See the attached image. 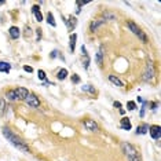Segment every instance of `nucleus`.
Here are the masks:
<instances>
[{
	"label": "nucleus",
	"instance_id": "nucleus-1",
	"mask_svg": "<svg viewBox=\"0 0 161 161\" xmlns=\"http://www.w3.org/2000/svg\"><path fill=\"white\" fill-rule=\"evenodd\" d=\"M3 135H4V138L8 140V142L11 143V145L14 146L15 149H18L19 151H23V153H28L29 151V147H28V145H26L23 140L19 138V136H17L13 132V131L10 130V128H7V127H3Z\"/></svg>",
	"mask_w": 161,
	"mask_h": 161
},
{
	"label": "nucleus",
	"instance_id": "nucleus-2",
	"mask_svg": "<svg viewBox=\"0 0 161 161\" xmlns=\"http://www.w3.org/2000/svg\"><path fill=\"white\" fill-rule=\"evenodd\" d=\"M127 25H128V28H130V30L132 32V33L135 34V36H138L139 39L143 42V43H147V36H146V34H145V32H143L142 29H140L139 26L135 23V22H134V21H128Z\"/></svg>",
	"mask_w": 161,
	"mask_h": 161
},
{
	"label": "nucleus",
	"instance_id": "nucleus-3",
	"mask_svg": "<svg viewBox=\"0 0 161 161\" xmlns=\"http://www.w3.org/2000/svg\"><path fill=\"white\" fill-rule=\"evenodd\" d=\"M123 153H125V156L128 157V159H135V157H138V151H136V149L134 147L131 143H123Z\"/></svg>",
	"mask_w": 161,
	"mask_h": 161
},
{
	"label": "nucleus",
	"instance_id": "nucleus-4",
	"mask_svg": "<svg viewBox=\"0 0 161 161\" xmlns=\"http://www.w3.org/2000/svg\"><path fill=\"white\" fill-rule=\"evenodd\" d=\"M25 102L29 107H33V109L40 106V99L37 98V95H34V94H29L28 98L25 99Z\"/></svg>",
	"mask_w": 161,
	"mask_h": 161
},
{
	"label": "nucleus",
	"instance_id": "nucleus-5",
	"mask_svg": "<svg viewBox=\"0 0 161 161\" xmlns=\"http://www.w3.org/2000/svg\"><path fill=\"white\" fill-rule=\"evenodd\" d=\"M14 94H15V99L17 101H25L29 95V91L23 87H18V88L14 90Z\"/></svg>",
	"mask_w": 161,
	"mask_h": 161
},
{
	"label": "nucleus",
	"instance_id": "nucleus-6",
	"mask_svg": "<svg viewBox=\"0 0 161 161\" xmlns=\"http://www.w3.org/2000/svg\"><path fill=\"white\" fill-rule=\"evenodd\" d=\"M154 76V66L151 62H147V66H146V72L143 73V80L145 81H149L151 80Z\"/></svg>",
	"mask_w": 161,
	"mask_h": 161
},
{
	"label": "nucleus",
	"instance_id": "nucleus-7",
	"mask_svg": "<svg viewBox=\"0 0 161 161\" xmlns=\"http://www.w3.org/2000/svg\"><path fill=\"white\" fill-rule=\"evenodd\" d=\"M149 134H150V136L153 139L159 140L160 136H161V127L160 125H151V127H149Z\"/></svg>",
	"mask_w": 161,
	"mask_h": 161
},
{
	"label": "nucleus",
	"instance_id": "nucleus-8",
	"mask_svg": "<svg viewBox=\"0 0 161 161\" xmlns=\"http://www.w3.org/2000/svg\"><path fill=\"white\" fill-rule=\"evenodd\" d=\"M84 127L87 128L88 131H91V132H98L99 131V127H98V124H96L94 120H84Z\"/></svg>",
	"mask_w": 161,
	"mask_h": 161
},
{
	"label": "nucleus",
	"instance_id": "nucleus-9",
	"mask_svg": "<svg viewBox=\"0 0 161 161\" xmlns=\"http://www.w3.org/2000/svg\"><path fill=\"white\" fill-rule=\"evenodd\" d=\"M62 18H63V17H62ZM63 21H65L66 26H68V30H69V32H72L73 29H74L76 26H77V18H76L74 15H70L69 18H68V21H66V19L63 18Z\"/></svg>",
	"mask_w": 161,
	"mask_h": 161
},
{
	"label": "nucleus",
	"instance_id": "nucleus-10",
	"mask_svg": "<svg viewBox=\"0 0 161 161\" xmlns=\"http://www.w3.org/2000/svg\"><path fill=\"white\" fill-rule=\"evenodd\" d=\"M103 57H105V47L101 46L98 50V52H96V55H95V61L99 66L103 65Z\"/></svg>",
	"mask_w": 161,
	"mask_h": 161
},
{
	"label": "nucleus",
	"instance_id": "nucleus-11",
	"mask_svg": "<svg viewBox=\"0 0 161 161\" xmlns=\"http://www.w3.org/2000/svg\"><path fill=\"white\" fill-rule=\"evenodd\" d=\"M32 14L34 15V18H36L37 22H42L43 21V14H42V10H40V7L37 4H34L33 7H32Z\"/></svg>",
	"mask_w": 161,
	"mask_h": 161
},
{
	"label": "nucleus",
	"instance_id": "nucleus-12",
	"mask_svg": "<svg viewBox=\"0 0 161 161\" xmlns=\"http://www.w3.org/2000/svg\"><path fill=\"white\" fill-rule=\"evenodd\" d=\"M8 34H10V37L13 40H17L21 36V30H19V28H17V26H11V28L8 29Z\"/></svg>",
	"mask_w": 161,
	"mask_h": 161
},
{
	"label": "nucleus",
	"instance_id": "nucleus-13",
	"mask_svg": "<svg viewBox=\"0 0 161 161\" xmlns=\"http://www.w3.org/2000/svg\"><path fill=\"white\" fill-rule=\"evenodd\" d=\"M120 127H121L123 130H125V131H131V128H132V124H131L130 119H127V117H123L121 121H120Z\"/></svg>",
	"mask_w": 161,
	"mask_h": 161
},
{
	"label": "nucleus",
	"instance_id": "nucleus-14",
	"mask_svg": "<svg viewBox=\"0 0 161 161\" xmlns=\"http://www.w3.org/2000/svg\"><path fill=\"white\" fill-rule=\"evenodd\" d=\"M105 22H106L105 19H95V21H92L91 25H90V30H91V32H95L96 29H98L101 25H103Z\"/></svg>",
	"mask_w": 161,
	"mask_h": 161
},
{
	"label": "nucleus",
	"instance_id": "nucleus-15",
	"mask_svg": "<svg viewBox=\"0 0 161 161\" xmlns=\"http://www.w3.org/2000/svg\"><path fill=\"white\" fill-rule=\"evenodd\" d=\"M76 40H77V34L76 33H72L70 34V39H69V48H70V52H74V48H76Z\"/></svg>",
	"mask_w": 161,
	"mask_h": 161
},
{
	"label": "nucleus",
	"instance_id": "nucleus-16",
	"mask_svg": "<svg viewBox=\"0 0 161 161\" xmlns=\"http://www.w3.org/2000/svg\"><path fill=\"white\" fill-rule=\"evenodd\" d=\"M11 70V65L8 62H4V61H0V72L2 73H10Z\"/></svg>",
	"mask_w": 161,
	"mask_h": 161
},
{
	"label": "nucleus",
	"instance_id": "nucleus-17",
	"mask_svg": "<svg viewBox=\"0 0 161 161\" xmlns=\"http://www.w3.org/2000/svg\"><path fill=\"white\" fill-rule=\"evenodd\" d=\"M6 110H7V105H6V99L0 98V117H3L6 115Z\"/></svg>",
	"mask_w": 161,
	"mask_h": 161
},
{
	"label": "nucleus",
	"instance_id": "nucleus-18",
	"mask_svg": "<svg viewBox=\"0 0 161 161\" xmlns=\"http://www.w3.org/2000/svg\"><path fill=\"white\" fill-rule=\"evenodd\" d=\"M109 80H110V83H113L115 86H117V87H123V81L120 80L119 77H116L115 74H110V76H109Z\"/></svg>",
	"mask_w": 161,
	"mask_h": 161
},
{
	"label": "nucleus",
	"instance_id": "nucleus-19",
	"mask_svg": "<svg viewBox=\"0 0 161 161\" xmlns=\"http://www.w3.org/2000/svg\"><path fill=\"white\" fill-rule=\"evenodd\" d=\"M68 74H69L68 69H61L59 72H58V74H57V78L58 80H65V78L68 77Z\"/></svg>",
	"mask_w": 161,
	"mask_h": 161
},
{
	"label": "nucleus",
	"instance_id": "nucleus-20",
	"mask_svg": "<svg viewBox=\"0 0 161 161\" xmlns=\"http://www.w3.org/2000/svg\"><path fill=\"white\" fill-rule=\"evenodd\" d=\"M83 91L84 92H90V94H92V95H95L96 94V90L94 88V86H91V84H86V86H83Z\"/></svg>",
	"mask_w": 161,
	"mask_h": 161
},
{
	"label": "nucleus",
	"instance_id": "nucleus-21",
	"mask_svg": "<svg viewBox=\"0 0 161 161\" xmlns=\"http://www.w3.org/2000/svg\"><path fill=\"white\" fill-rule=\"evenodd\" d=\"M147 130H149V127L146 124H143V125H139L138 128H136V134L138 135H143V134H146L147 132Z\"/></svg>",
	"mask_w": 161,
	"mask_h": 161
},
{
	"label": "nucleus",
	"instance_id": "nucleus-22",
	"mask_svg": "<svg viewBox=\"0 0 161 161\" xmlns=\"http://www.w3.org/2000/svg\"><path fill=\"white\" fill-rule=\"evenodd\" d=\"M47 22H48V25H51L52 28H55V26H57V23H55V19H54V15H52V13H48V14H47Z\"/></svg>",
	"mask_w": 161,
	"mask_h": 161
},
{
	"label": "nucleus",
	"instance_id": "nucleus-23",
	"mask_svg": "<svg viewBox=\"0 0 161 161\" xmlns=\"http://www.w3.org/2000/svg\"><path fill=\"white\" fill-rule=\"evenodd\" d=\"M6 98H7L10 102L17 101V99H15V94H14V90H10V91L6 92Z\"/></svg>",
	"mask_w": 161,
	"mask_h": 161
},
{
	"label": "nucleus",
	"instance_id": "nucleus-24",
	"mask_svg": "<svg viewBox=\"0 0 161 161\" xmlns=\"http://www.w3.org/2000/svg\"><path fill=\"white\" fill-rule=\"evenodd\" d=\"M83 66H84V69H88V66H90V57H88V54L83 55Z\"/></svg>",
	"mask_w": 161,
	"mask_h": 161
},
{
	"label": "nucleus",
	"instance_id": "nucleus-25",
	"mask_svg": "<svg viewBox=\"0 0 161 161\" xmlns=\"http://www.w3.org/2000/svg\"><path fill=\"white\" fill-rule=\"evenodd\" d=\"M127 109L130 110V112L135 110V109H136V103H135V102H132V101H128V102H127Z\"/></svg>",
	"mask_w": 161,
	"mask_h": 161
},
{
	"label": "nucleus",
	"instance_id": "nucleus-26",
	"mask_svg": "<svg viewBox=\"0 0 161 161\" xmlns=\"http://www.w3.org/2000/svg\"><path fill=\"white\" fill-rule=\"evenodd\" d=\"M37 76H39V78H40V80L47 81V76H46V72H44V70H42V69H40L39 72H37Z\"/></svg>",
	"mask_w": 161,
	"mask_h": 161
},
{
	"label": "nucleus",
	"instance_id": "nucleus-27",
	"mask_svg": "<svg viewBox=\"0 0 161 161\" xmlns=\"http://www.w3.org/2000/svg\"><path fill=\"white\" fill-rule=\"evenodd\" d=\"M76 4H77V14H78L81 11V6L87 4V2H80V0H77V2H76Z\"/></svg>",
	"mask_w": 161,
	"mask_h": 161
},
{
	"label": "nucleus",
	"instance_id": "nucleus-28",
	"mask_svg": "<svg viewBox=\"0 0 161 161\" xmlns=\"http://www.w3.org/2000/svg\"><path fill=\"white\" fill-rule=\"evenodd\" d=\"M72 83H74V84L80 83V76H78V74H73L72 76Z\"/></svg>",
	"mask_w": 161,
	"mask_h": 161
},
{
	"label": "nucleus",
	"instance_id": "nucleus-29",
	"mask_svg": "<svg viewBox=\"0 0 161 161\" xmlns=\"http://www.w3.org/2000/svg\"><path fill=\"white\" fill-rule=\"evenodd\" d=\"M23 70L28 72V73H32V72H33V68H32V66H23Z\"/></svg>",
	"mask_w": 161,
	"mask_h": 161
},
{
	"label": "nucleus",
	"instance_id": "nucleus-30",
	"mask_svg": "<svg viewBox=\"0 0 161 161\" xmlns=\"http://www.w3.org/2000/svg\"><path fill=\"white\" fill-rule=\"evenodd\" d=\"M58 54H59V52H58V50H54V51L51 52V58H57Z\"/></svg>",
	"mask_w": 161,
	"mask_h": 161
},
{
	"label": "nucleus",
	"instance_id": "nucleus-31",
	"mask_svg": "<svg viewBox=\"0 0 161 161\" xmlns=\"http://www.w3.org/2000/svg\"><path fill=\"white\" fill-rule=\"evenodd\" d=\"M105 18H110V19H115V15H113V14H107V13H105Z\"/></svg>",
	"mask_w": 161,
	"mask_h": 161
},
{
	"label": "nucleus",
	"instance_id": "nucleus-32",
	"mask_svg": "<svg viewBox=\"0 0 161 161\" xmlns=\"http://www.w3.org/2000/svg\"><path fill=\"white\" fill-rule=\"evenodd\" d=\"M115 107H117V109H121V103H120V102H115Z\"/></svg>",
	"mask_w": 161,
	"mask_h": 161
},
{
	"label": "nucleus",
	"instance_id": "nucleus-33",
	"mask_svg": "<svg viewBox=\"0 0 161 161\" xmlns=\"http://www.w3.org/2000/svg\"><path fill=\"white\" fill-rule=\"evenodd\" d=\"M130 161H140V160H139V157H135V159H131Z\"/></svg>",
	"mask_w": 161,
	"mask_h": 161
}]
</instances>
